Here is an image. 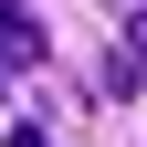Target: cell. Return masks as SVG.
<instances>
[{
    "label": "cell",
    "instance_id": "obj_1",
    "mask_svg": "<svg viewBox=\"0 0 147 147\" xmlns=\"http://www.w3.org/2000/svg\"><path fill=\"white\" fill-rule=\"evenodd\" d=\"M32 63H42V21L21 0H0V74H32Z\"/></svg>",
    "mask_w": 147,
    "mask_h": 147
},
{
    "label": "cell",
    "instance_id": "obj_2",
    "mask_svg": "<svg viewBox=\"0 0 147 147\" xmlns=\"http://www.w3.org/2000/svg\"><path fill=\"white\" fill-rule=\"evenodd\" d=\"M126 63H147V11H137V53H126Z\"/></svg>",
    "mask_w": 147,
    "mask_h": 147
}]
</instances>
